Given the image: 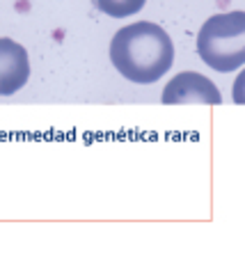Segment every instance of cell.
Returning a JSON list of instances; mask_svg holds the SVG:
<instances>
[{
    "mask_svg": "<svg viewBox=\"0 0 245 261\" xmlns=\"http://www.w3.org/2000/svg\"><path fill=\"white\" fill-rule=\"evenodd\" d=\"M200 58L215 71H236L245 62V14H215L197 35Z\"/></svg>",
    "mask_w": 245,
    "mask_h": 261,
    "instance_id": "obj_2",
    "label": "cell"
},
{
    "mask_svg": "<svg viewBox=\"0 0 245 261\" xmlns=\"http://www.w3.org/2000/svg\"><path fill=\"white\" fill-rule=\"evenodd\" d=\"M163 103L181 106V103H223V94L218 92L213 81L197 71H183L174 76L163 90Z\"/></svg>",
    "mask_w": 245,
    "mask_h": 261,
    "instance_id": "obj_3",
    "label": "cell"
},
{
    "mask_svg": "<svg viewBox=\"0 0 245 261\" xmlns=\"http://www.w3.org/2000/svg\"><path fill=\"white\" fill-rule=\"evenodd\" d=\"M110 60L126 81L149 85L172 69L174 46L170 35L151 21H138L115 32Z\"/></svg>",
    "mask_w": 245,
    "mask_h": 261,
    "instance_id": "obj_1",
    "label": "cell"
},
{
    "mask_svg": "<svg viewBox=\"0 0 245 261\" xmlns=\"http://www.w3.org/2000/svg\"><path fill=\"white\" fill-rule=\"evenodd\" d=\"M145 3L147 0H96L101 12L115 18H126L131 14H138L145 7Z\"/></svg>",
    "mask_w": 245,
    "mask_h": 261,
    "instance_id": "obj_5",
    "label": "cell"
},
{
    "mask_svg": "<svg viewBox=\"0 0 245 261\" xmlns=\"http://www.w3.org/2000/svg\"><path fill=\"white\" fill-rule=\"evenodd\" d=\"M30 78L28 50L14 39L0 37V96L16 94Z\"/></svg>",
    "mask_w": 245,
    "mask_h": 261,
    "instance_id": "obj_4",
    "label": "cell"
}]
</instances>
